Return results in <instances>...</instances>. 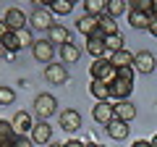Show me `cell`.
<instances>
[{
  "label": "cell",
  "mask_w": 157,
  "mask_h": 147,
  "mask_svg": "<svg viewBox=\"0 0 157 147\" xmlns=\"http://www.w3.org/2000/svg\"><path fill=\"white\" fill-rule=\"evenodd\" d=\"M47 11L52 16H68L73 11V3L71 0H47Z\"/></svg>",
  "instance_id": "cell-20"
},
{
  "label": "cell",
  "mask_w": 157,
  "mask_h": 147,
  "mask_svg": "<svg viewBox=\"0 0 157 147\" xmlns=\"http://www.w3.org/2000/svg\"><path fill=\"white\" fill-rule=\"evenodd\" d=\"M89 92H92V97H94L97 102H110V87L102 84V81L92 79L89 81Z\"/></svg>",
  "instance_id": "cell-18"
},
{
  "label": "cell",
  "mask_w": 157,
  "mask_h": 147,
  "mask_svg": "<svg viewBox=\"0 0 157 147\" xmlns=\"http://www.w3.org/2000/svg\"><path fill=\"white\" fill-rule=\"evenodd\" d=\"M8 32H11V29H8V24H6V18H0V40H3V37H6Z\"/></svg>",
  "instance_id": "cell-35"
},
{
  "label": "cell",
  "mask_w": 157,
  "mask_h": 147,
  "mask_svg": "<svg viewBox=\"0 0 157 147\" xmlns=\"http://www.w3.org/2000/svg\"><path fill=\"white\" fill-rule=\"evenodd\" d=\"M13 147H34V142H32V137H26V134H18L16 139H13Z\"/></svg>",
  "instance_id": "cell-31"
},
{
  "label": "cell",
  "mask_w": 157,
  "mask_h": 147,
  "mask_svg": "<svg viewBox=\"0 0 157 147\" xmlns=\"http://www.w3.org/2000/svg\"><path fill=\"white\" fill-rule=\"evenodd\" d=\"M152 16H157V0L152 3Z\"/></svg>",
  "instance_id": "cell-37"
},
{
  "label": "cell",
  "mask_w": 157,
  "mask_h": 147,
  "mask_svg": "<svg viewBox=\"0 0 157 147\" xmlns=\"http://www.w3.org/2000/svg\"><path fill=\"white\" fill-rule=\"evenodd\" d=\"M6 24L11 32H21V29H26V13L21 11V8H8L6 11Z\"/></svg>",
  "instance_id": "cell-11"
},
{
  "label": "cell",
  "mask_w": 157,
  "mask_h": 147,
  "mask_svg": "<svg viewBox=\"0 0 157 147\" xmlns=\"http://www.w3.org/2000/svg\"><path fill=\"white\" fill-rule=\"evenodd\" d=\"M152 147H157V134H155V137H152Z\"/></svg>",
  "instance_id": "cell-39"
},
{
  "label": "cell",
  "mask_w": 157,
  "mask_h": 147,
  "mask_svg": "<svg viewBox=\"0 0 157 147\" xmlns=\"http://www.w3.org/2000/svg\"><path fill=\"white\" fill-rule=\"evenodd\" d=\"M89 76L110 87L113 81L118 79V68L113 66V63L107 61V58H97V61H92V66H89Z\"/></svg>",
  "instance_id": "cell-1"
},
{
  "label": "cell",
  "mask_w": 157,
  "mask_h": 147,
  "mask_svg": "<svg viewBox=\"0 0 157 147\" xmlns=\"http://www.w3.org/2000/svg\"><path fill=\"white\" fill-rule=\"evenodd\" d=\"M149 13H141V11H128V24L131 29H147L149 26Z\"/></svg>",
  "instance_id": "cell-24"
},
{
  "label": "cell",
  "mask_w": 157,
  "mask_h": 147,
  "mask_svg": "<svg viewBox=\"0 0 157 147\" xmlns=\"http://www.w3.org/2000/svg\"><path fill=\"white\" fill-rule=\"evenodd\" d=\"M147 32H149L152 37H157V16H152V18H149V26H147Z\"/></svg>",
  "instance_id": "cell-33"
},
{
  "label": "cell",
  "mask_w": 157,
  "mask_h": 147,
  "mask_svg": "<svg viewBox=\"0 0 157 147\" xmlns=\"http://www.w3.org/2000/svg\"><path fill=\"white\" fill-rule=\"evenodd\" d=\"M92 118H94L97 124L107 126L113 118H115V113H113V105H110V102H97V105L92 108Z\"/></svg>",
  "instance_id": "cell-13"
},
{
  "label": "cell",
  "mask_w": 157,
  "mask_h": 147,
  "mask_svg": "<svg viewBox=\"0 0 157 147\" xmlns=\"http://www.w3.org/2000/svg\"><path fill=\"white\" fill-rule=\"evenodd\" d=\"M32 55L37 58L39 63H47V66H50L52 55H55V45H52L50 40H37V42H34V47H32Z\"/></svg>",
  "instance_id": "cell-6"
},
{
  "label": "cell",
  "mask_w": 157,
  "mask_h": 147,
  "mask_svg": "<svg viewBox=\"0 0 157 147\" xmlns=\"http://www.w3.org/2000/svg\"><path fill=\"white\" fill-rule=\"evenodd\" d=\"M32 142H34V145H45V147L52 142V126H50V121H39V124H34Z\"/></svg>",
  "instance_id": "cell-9"
},
{
  "label": "cell",
  "mask_w": 157,
  "mask_h": 147,
  "mask_svg": "<svg viewBox=\"0 0 157 147\" xmlns=\"http://www.w3.org/2000/svg\"><path fill=\"white\" fill-rule=\"evenodd\" d=\"M0 45L6 47V53H8V55H16V53L21 50V42H18V34H16V32H8L6 37L0 40Z\"/></svg>",
  "instance_id": "cell-25"
},
{
  "label": "cell",
  "mask_w": 157,
  "mask_h": 147,
  "mask_svg": "<svg viewBox=\"0 0 157 147\" xmlns=\"http://www.w3.org/2000/svg\"><path fill=\"white\" fill-rule=\"evenodd\" d=\"M121 13H128V3H126V0H110V3H107V16L118 18Z\"/></svg>",
  "instance_id": "cell-27"
},
{
  "label": "cell",
  "mask_w": 157,
  "mask_h": 147,
  "mask_svg": "<svg viewBox=\"0 0 157 147\" xmlns=\"http://www.w3.org/2000/svg\"><path fill=\"white\" fill-rule=\"evenodd\" d=\"M60 129L66 131V134H76V131L81 129V113L73 110V108L60 110Z\"/></svg>",
  "instance_id": "cell-4"
},
{
  "label": "cell",
  "mask_w": 157,
  "mask_h": 147,
  "mask_svg": "<svg viewBox=\"0 0 157 147\" xmlns=\"http://www.w3.org/2000/svg\"><path fill=\"white\" fill-rule=\"evenodd\" d=\"M86 50H89V55L94 58H105L107 55V50H105V34L102 32H97L94 37H86Z\"/></svg>",
  "instance_id": "cell-12"
},
{
  "label": "cell",
  "mask_w": 157,
  "mask_h": 147,
  "mask_svg": "<svg viewBox=\"0 0 157 147\" xmlns=\"http://www.w3.org/2000/svg\"><path fill=\"white\" fill-rule=\"evenodd\" d=\"M152 3H155V0H131L128 11H141V13H149L152 16Z\"/></svg>",
  "instance_id": "cell-29"
},
{
  "label": "cell",
  "mask_w": 157,
  "mask_h": 147,
  "mask_svg": "<svg viewBox=\"0 0 157 147\" xmlns=\"http://www.w3.org/2000/svg\"><path fill=\"white\" fill-rule=\"evenodd\" d=\"M16 34H18V42H21V50L24 47H34L37 40H34V34L29 32V29H21V32H16Z\"/></svg>",
  "instance_id": "cell-30"
},
{
  "label": "cell",
  "mask_w": 157,
  "mask_h": 147,
  "mask_svg": "<svg viewBox=\"0 0 157 147\" xmlns=\"http://www.w3.org/2000/svg\"><path fill=\"white\" fill-rule=\"evenodd\" d=\"M76 29H78L81 34H84V37H94V34L100 32V18L86 16V13H84V16H81V18L76 21Z\"/></svg>",
  "instance_id": "cell-15"
},
{
  "label": "cell",
  "mask_w": 157,
  "mask_h": 147,
  "mask_svg": "<svg viewBox=\"0 0 157 147\" xmlns=\"http://www.w3.org/2000/svg\"><path fill=\"white\" fill-rule=\"evenodd\" d=\"M100 32L105 34V37H110V34H118V24H115V18L113 16H100Z\"/></svg>",
  "instance_id": "cell-26"
},
{
  "label": "cell",
  "mask_w": 157,
  "mask_h": 147,
  "mask_svg": "<svg viewBox=\"0 0 157 147\" xmlns=\"http://www.w3.org/2000/svg\"><path fill=\"white\" fill-rule=\"evenodd\" d=\"M29 26L37 29V32H50L52 26H55V18H52V13L47 11V8H34L32 16H29Z\"/></svg>",
  "instance_id": "cell-3"
},
{
  "label": "cell",
  "mask_w": 157,
  "mask_h": 147,
  "mask_svg": "<svg viewBox=\"0 0 157 147\" xmlns=\"http://www.w3.org/2000/svg\"><path fill=\"white\" fill-rule=\"evenodd\" d=\"M13 100H16V89L0 84V105H13Z\"/></svg>",
  "instance_id": "cell-28"
},
{
  "label": "cell",
  "mask_w": 157,
  "mask_h": 147,
  "mask_svg": "<svg viewBox=\"0 0 157 147\" xmlns=\"http://www.w3.org/2000/svg\"><path fill=\"white\" fill-rule=\"evenodd\" d=\"M84 13H86V16L100 18V16L107 13V3H105V0H86V3H84Z\"/></svg>",
  "instance_id": "cell-22"
},
{
  "label": "cell",
  "mask_w": 157,
  "mask_h": 147,
  "mask_svg": "<svg viewBox=\"0 0 157 147\" xmlns=\"http://www.w3.org/2000/svg\"><path fill=\"white\" fill-rule=\"evenodd\" d=\"M45 79L50 81V84L60 87L68 81V66H63V63H50V66H45Z\"/></svg>",
  "instance_id": "cell-7"
},
{
  "label": "cell",
  "mask_w": 157,
  "mask_h": 147,
  "mask_svg": "<svg viewBox=\"0 0 157 147\" xmlns=\"http://www.w3.org/2000/svg\"><path fill=\"white\" fill-rule=\"evenodd\" d=\"M123 45H126V42H123V34H121V32H118V34H110V37H105V50H107V61H110V55H113V53H118V50H123Z\"/></svg>",
  "instance_id": "cell-23"
},
{
  "label": "cell",
  "mask_w": 157,
  "mask_h": 147,
  "mask_svg": "<svg viewBox=\"0 0 157 147\" xmlns=\"http://www.w3.org/2000/svg\"><path fill=\"white\" fill-rule=\"evenodd\" d=\"M3 55H8V53H6V47H3V45H0V58H3Z\"/></svg>",
  "instance_id": "cell-38"
},
{
  "label": "cell",
  "mask_w": 157,
  "mask_h": 147,
  "mask_svg": "<svg viewBox=\"0 0 157 147\" xmlns=\"http://www.w3.org/2000/svg\"><path fill=\"white\" fill-rule=\"evenodd\" d=\"M63 147H86L81 139H68V142H63Z\"/></svg>",
  "instance_id": "cell-34"
},
{
  "label": "cell",
  "mask_w": 157,
  "mask_h": 147,
  "mask_svg": "<svg viewBox=\"0 0 157 147\" xmlns=\"http://www.w3.org/2000/svg\"><path fill=\"white\" fill-rule=\"evenodd\" d=\"M131 92H134V81H126V79H121V76H118V79L110 84V100H115V102L128 100Z\"/></svg>",
  "instance_id": "cell-8"
},
{
  "label": "cell",
  "mask_w": 157,
  "mask_h": 147,
  "mask_svg": "<svg viewBox=\"0 0 157 147\" xmlns=\"http://www.w3.org/2000/svg\"><path fill=\"white\" fill-rule=\"evenodd\" d=\"M118 76L126 79V81H134V79H136V68H134V66H131V68H118Z\"/></svg>",
  "instance_id": "cell-32"
},
{
  "label": "cell",
  "mask_w": 157,
  "mask_h": 147,
  "mask_svg": "<svg viewBox=\"0 0 157 147\" xmlns=\"http://www.w3.org/2000/svg\"><path fill=\"white\" fill-rule=\"evenodd\" d=\"M47 40H50L52 45H60V47H63V45H71V42H73V40H71V32H68L63 24H55V26L47 32Z\"/></svg>",
  "instance_id": "cell-14"
},
{
  "label": "cell",
  "mask_w": 157,
  "mask_h": 147,
  "mask_svg": "<svg viewBox=\"0 0 157 147\" xmlns=\"http://www.w3.org/2000/svg\"><path fill=\"white\" fill-rule=\"evenodd\" d=\"M110 63L115 68H131V66H134V55L123 47V50H118V53H113V55H110Z\"/></svg>",
  "instance_id": "cell-21"
},
{
  "label": "cell",
  "mask_w": 157,
  "mask_h": 147,
  "mask_svg": "<svg viewBox=\"0 0 157 147\" xmlns=\"http://www.w3.org/2000/svg\"><path fill=\"white\" fill-rule=\"evenodd\" d=\"M155 66H157V61H155V55H152L149 50H139V53L134 55V68H136V74L149 76V74L155 71Z\"/></svg>",
  "instance_id": "cell-5"
},
{
  "label": "cell",
  "mask_w": 157,
  "mask_h": 147,
  "mask_svg": "<svg viewBox=\"0 0 157 147\" xmlns=\"http://www.w3.org/2000/svg\"><path fill=\"white\" fill-rule=\"evenodd\" d=\"M47 147H63V145H58V142H50V145H47Z\"/></svg>",
  "instance_id": "cell-40"
},
{
  "label": "cell",
  "mask_w": 157,
  "mask_h": 147,
  "mask_svg": "<svg viewBox=\"0 0 157 147\" xmlns=\"http://www.w3.org/2000/svg\"><path fill=\"white\" fill-rule=\"evenodd\" d=\"M105 129H107V134H110V139H115V142L128 139V124H123V121H118V118H113Z\"/></svg>",
  "instance_id": "cell-16"
},
{
  "label": "cell",
  "mask_w": 157,
  "mask_h": 147,
  "mask_svg": "<svg viewBox=\"0 0 157 147\" xmlns=\"http://www.w3.org/2000/svg\"><path fill=\"white\" fill-rule=\"evenodd\" d=\"M13 129L18 131V134H26V131L34 129V118L32 113H26V110H18L16 116H13Z\"/></svg>",
  "instance_id": "cell-17"
},
{
  "label": "cell",
  "mask_w": 157,
  "mask_h": 147,
  "mask_svg": "<svg viewBox=\"0 0 157 147\" xmlns=\"http://www.w3.org/2000/svg\"><path fill=\"white\" fill-rule=\"evenodd\" d=\"M78 58H81V50H78L73 42L60 47V63L63 66H73V63H78Z\"/></svg>",
  "instance_id": "cell-19"
},
{
  "label": "cell",
  "mask_w": 157,
  "mask_h": 147,
  "mask_svg": "<svg viewBox=\"0 0 157 147\" xmlns=\"http://www.w3.org/2000/svg\"><path fill=\"white\" fill-rule=\"evenodd\" d=\"M34 113L39 116V121H50V116L58 113V100H55V95H50V92L37 95V100H34Z\"/></svg>",
  "instance_id": "cell-2"
},
{
  "label": "cell",
  "mask_w": 157,
  "mask_h": 147,
  "mask_svg": "<svg viewBox=\"0 0 157 147\" xmlns=\"http://www.w3.org/2000/svg\"><path fill=\"white\" fill-rule=\"evenodd\" d=\"M131 147H152V142H147V139H136Z\"/></svg>",
  "instance_id": "cell-36"
},
{
  "label": "cell",
  "mask_w": 157,
  "mask_h": 147,
  "mask_svg": "<svg viewBox=\"0 0 157 147\" xmlns=\"http://www.w3.org/2000/svg\"><path fill=\"white\" fill-rule=\"evenodd\" d=\"M113 113H115L118 121H123V124H131L136 118V105L128 100H121V102H113Z\"/></svg>",
  "instance_id": "cell-10"
}]
</instances>
